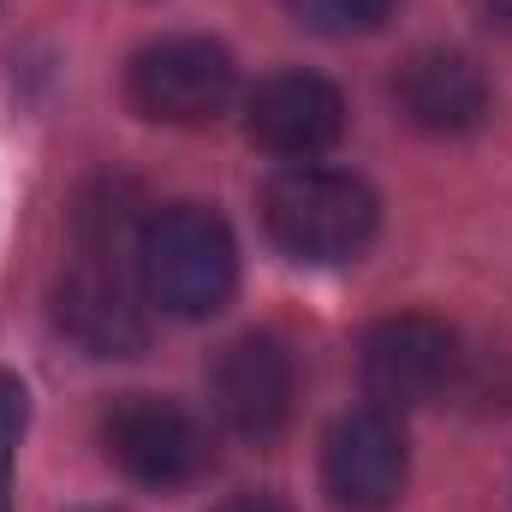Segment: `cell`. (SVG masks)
I'll return each mask as SVG.
<instances>
[{
  "label": "cell",
  "instance_id": "6da1fadb",
  "mask_svg": "<svg viewBox=\"0 0 512 512\" xmlns=\"http://www.w3.org/2000/svg\"><path fill=\"white\" fill-rule=\"evenodd\" d=\"M262 233L274 239V251H286L292 262H352L370 251L376 227H382V203L358 173L340 167H316V161H292L280 167L262 197Z\"/></svg>",
  "mask_w": 512,
  "mask_h": 512
},
{
  "label": "cell",
  "instance_id": "7a4b0ae2",
  "mask_svg": "<svg viewBox=\"0 0 512 512\" xmlns=\"http://www.w3.org/2000/svg\"><path fill=\"white\" fill-rule=\"evenodd\" d=\"M137 286L173 322H203L227 310L239 286V245L233 227L203 203L155 209L137 233Z\"/></svg>",
  "mask_w": 512,
  "mask_h": 512
},
{
  "label": "cell",
  "instance_id": "3957f363",
  "mask_svg": "<svg viewBox=\"0 0 512 512\" xmlns=\"http://www.w3.org/2000/svg\"><path fill=\"white\" fill-rule=\"evenodd\" d=\"M131 108L155 126H209L239 96V66L209 36H161L131 54Z\"/></svg>",
  "mask_w": 512,
  "mask_h": 512
},
{
  "label": "cell",
  "instance_id": "277c9868",
  "mask_svg": "<svg viewBox=\"0 0 512 512\" xmlns=\"http://www.w3.org/2000/svg\"><path fill=\"white\" fill-rule=\"evenodd\" d=\"M102 447L143 489H185L215 465V441L203 417L161 393H120L102 411Z\"/></svg>",
  "mask_w": 512,
  "mask_h": 512
},
{
  "label": "cell",
  "instance_id": "5b68a950",
  "mask_svg": "<svg viewBox=\"0 0 512 512\" xmlns=\"http://www.w3.org/2000/svg\"><path fill=\"white\" fill-rule=\"evenodd\" d=\"M126 256L131 251H78V262L54 286V328L90 358H137L149 340V298L137 274H126Z\"/></svg>",
  "mask_w": 512,
  "mask_h": 512
},
{
  "label": "cell",
  "instance_id": "8992f818",
  "mask_svg": "<svg viewBox=\"0 0 512 512\" xmlns=\"http://www.w3.org/2000/svg\"><path fill=\"white\" fill-rule=\"evenodd\" d=\"M453 370H459V340L435 316H387L364 334V352H358L370 405H382L393 417L441 399Z\"/></svg>",
  "mask_w": 512,
  "mask_h": 512
},
{
  "label": "cell",
  "instance_id": "52a82bcc",
  "mask_svg": "<svg viewBox=\"0 0 512 512\" xmlns=\"http://www.w3.org/2000/svg\"><path fill=\"white\" fill-rule=\"evenodd\" d=\"M209 405L239 441H274L292 423L298 405V364L280 334H239L215 370H209Z\"/></svg>",
  "mask_w": 512,
  "mask_h": 512
},
{
  "label": "cell",
  "instance_id": "ba28073f",
  "mask_svg": "<svg viewBox=\"0 0 512 512\" xmlns=\"http://www.w3.org/2000/svg\"><path fill=\"white\" fill-rule=\"evenodd\" d=\"M405 471H411L405 429L382 405L346 411L322 441V489L346 512H387L405 495Z\"/></svg>",
  "mask_w": 512,
  "mask_h": 512
},
{
  "label": "cell",
  "instance_id": "9c48e42d",
  "mask_svg": "<svg viewBox=\"0 0 512 512\" xmlns=\"http://www.w3.org/2000/svg\"><path fill=\"white\" fill-rule=\"evenodd\" d=\"M245 131L268 155H286V161H316L340 143L346 131V102L328 78L316 72H274L262 78L245 102Z\"/></svg>",
  "mask_w": 512,
  "mask_h": 512
},
{
  "label": "cell",
  "instance_id": "30bf717a",
  "mask_svg": "<svg viewBox=\"0 0 512 512\" xmlns=\"http://www.w3.org/2000/svg\"><path fill=\"white\" fill-rule=\"evenodd\" d=\"M393 102L399 114L429 137H459V131H477L489 114V84L477 72L471 54L459 48H423L399 66L393 78Z\"/></svg>",
  "mask_w": 512,
  "mask_h": 512
},
{
  "label": "cell",
  "instance_id": "8fae6325",
  "mask_svg": "<svg viewBox=\"0 0 512 512\" xmlns=\"http://www.w3.org/2000/svg\"><path fill=\"white\" fill-rule=\"evenodd\" d=\"M280 6L316 36H364L393 12V0H280Z\"/></svg>",
  "mask_w": 512,
  "mask_h": 512
},
{
  "label": "cell",
  "instance_id": "7c38bea8",
  "mask_svg": "<svg viewBox=\"0 0 512 512\" xmlns=\"http://www.w3.org/2000/svg\"><path fill=\"white\" fill-rule=\"evenodd\" d=\"M24 423H30V393L18 376L0 370V512H12V465H18Z\"/></svg>",
  "mask_w": 512,
  "mask_h": 512
},
{
  "label": "cell",
  "instance_id": "4fadbf2b",
  "mask_svg": "<svg viewBox=\"0 0 512 512\" xmlns=\"http://www.w3.org/2000/svg\"><path fill=\"white\" fill-rule=\"evenodd\" d=\"M215 512H286V501H274V495H233V501H221Z\"/></svg>",
  "mask_w": 512,
  "mask_h": 512
},
{
  "label": "cell",
  "instance_id": "5bb4252c",
  "mask_svg": "<svg viewBox=\"0 0 512 512\" xmlns=\"http://www.w3.org/2000/svg\"><path fill=\"white\" fill-rule=\"evenodd\" d=\"M483 12H489L495 30H512V0H483Z\"/></svg>",
  "mask_w": 512,
  "mask_h": 512
},
{
  "label": "cell",
  "instance_id": "9a60e30c",
  "mask_svg": "<svg viewBox=\"0 0 512 512\" xmlns=\"http://www.w3.org/2000/svg\"><path fill=\"white\" fill-rule=\"evenodd\" d=\"M78 512H126V507H78Z\"/></svg>",
  "mask_w": 512,
  "mask_h": 512
}]
</instances>
